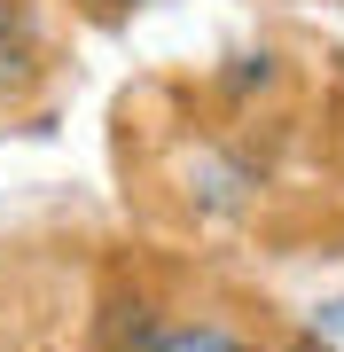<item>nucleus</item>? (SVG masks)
I'll list each match as a JSON object with an SVG mask.
<instances>
[{"label":"nucleus","mask_w":344,"mask_h":352,"mask_svg":"<svg viewBox=\"0 0 344 352\" xmlns=\"http://www.w3.org/2000/svg\"><path fill=\"white\" fill-rule=\"evenodd\" d=\"M258 180L266 173H258L242 149H219V141H204V149L180 157V196H188L196 219H242L258 204Z\"/></svg>","instance_id":"nucleus-1"},{"label":"nucleus","mask_w":344,"mask_h":352,"mask_svg":"<svg viewBox=\"0 0 344 352\" xmlns=\"http://www.w3.org/2000/svg\"><path fill=\"white\" fill-rule=\"evenodd\" d=\"M39 71H47V39H39V16L32 0H0V110H16Z\"/></svg>","instance_id":"nucleus-2"},{"label":"nucleus","mask_w":344,"mask_h":352,"mask_svg":"<svg viewBox=\"0 0 344 352\" xmlns=\"http://www.w3.org/2000/svg\"><path fill=\"white\" fill-rule=\"evenodd\" d=\"M149 352H258V344L242 337L235 321H219V314H172L149 337Z\"/></svg>","instance_id":"nucleus-3"},{"label":"nucleus","mask_w":344,"mask_h":352,"mask_svg":"<svg viewBox=\"0 0 344 352\" xmlns=\"http://www.w3.org/2000/svg\"><path fill=\"white\" fill-rule=\"evenodd\" d=\"M274 78H282V63H274L266 47H258V55H235V71L219 78V87H227V102H251V94H266Z\"/></svg>","instance_id":"nucleus-4"},{"label":"nucleus","mask_w":344,"mask_h":352,"mask_svg":"<svg viewBox=\"0 0 344 352\" xmlns=\"http://www.w3.org/2000/svg\"><path fill=\"white\" fill-rule=\"evenodd\" d=\"M282 352H336V344L321 337V329H306V337H290V344H282Z\"/></svg>","instance_id":"nucleus-5"},{"label":"nucleus","mask_w":344,"mask_h":352,"mask_svg":"<svg viewBox=\"0 0 344 352\" xmlns=\"http://www.w3.org/2000/svg\"><path fill=\"white\" fill-rule=\"evenodd\" d=\"M94 16H126V8H141V0H87Z\"/></svg>","instance_id":"nucleus-6"}]
</instances>
